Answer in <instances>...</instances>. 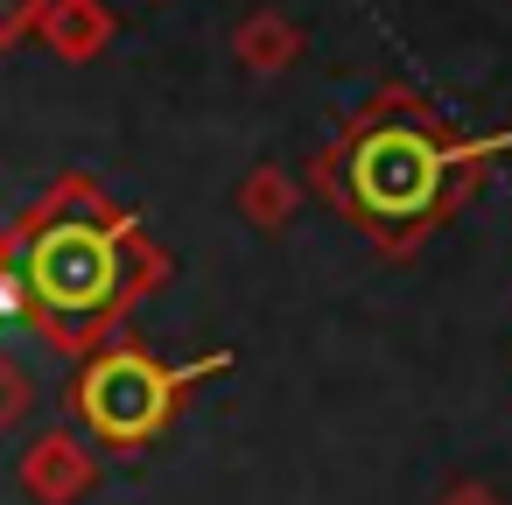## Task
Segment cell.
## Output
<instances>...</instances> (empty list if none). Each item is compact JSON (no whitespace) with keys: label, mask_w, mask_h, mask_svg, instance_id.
<instances>
[{"label":"cell","mask_w":512,"mask_h":505,"mask_svg":"<svg viewBox=\"0 0 512 505\" xmlns=\"http://www.w3.org/2000/svg\"><path fill=\"white\" fill-rule=\"evenodd\" d=\"M113 29L120 22L106 0H43V22H36V36L57 64H99L113 50Z\"/></svg>","instance_id":"5b68a950"},{"label":"cell","mask_w":512,"mask_h":505,"mask_svg":"<svg viewBox=\"0 0 512 505\" xmlns=\"http://www.w3.org/2000/svg\"><path fill=\"white\" fill-rule=\"evenodd\" d=\"M0 246H8V225H0Z\"/></svg>","instance_id":"8fae6325"},{"label":"cell","mask_w":512,"mask_h":505,"mask_svg":"<svg viewBox=\"0 0 512 505\" xmlns=\"http://www.w3.org/2000/svg\"><path fill=\"white\" fill-rule=\"evenodd\" d=\"M442 505H498V491H491V484H470V477H463V484H449V491H442Z\"/></svg>","instance_id":"30bf717a"},{"label":"cell","mask_w":512,"mask_h":505,"mask_svg":"<svg viewBox=\"0 0 512 505\" xmlns=\"http://www.w3.org/2000/svg\"><path fill=\"white\" fill-rule=\"evenodd\" d=\"M505 155L512 127L463 134L414 85H372L358 113H344V127L309 155V183L386 260H407L491 183Z\"/></svg>","instance_id":"6da1fadb"},{"label":"cell","mask_w":512,"mask_h":505,"mask_svg":"<svg viewBox=\"0 0 512 505\" xmlns=\"http://www.w3.org/2000/svg\"><path fill=\"white\" fill-rule=\"evenodd\" d=\"M29 407H36V379H29V365H15L8 351H0V435H8Z\"/></svg>","instance_id":"ba28073f"},{"label":"cell","mask_w":512,"mask_h":505,"mask_svg":"<svg viewBox=\"0 0 512 505\" xmlns=\"http://www.w3.org/2000/svg\"><path fill=\"white\" fill-rule=\"evenodd\" d=\"M8 253L29 302L22 316L57 358H92L169 281V253L85 169H64L8 225Z\"/></svg>","instance_id":"7a4b0ae2"},{"label":"cell","mask_w":512,"mask_h":505,"mask_svg":"<svg viewBox=\"0 0 512 505\" xmlns=\"http://www.w3.org/2000/svg\"><path fill=\"white\" fill-rule=\"evenodd\" d=\"M239 218L260 232V239H274V232H288L295 225V211H302V176L288 169V162H253L246 176H239Z\"/></svg>","instance_id":"52a82bcc"},{"label":"cell","mask_w":512,"mask_h":505,"mask_svg":"<svg viewBox=\"0 0 512 505\" xmlns=\"http://www.w3.org/2000/svg\"><path fill=\"white\" fill-rule=\"evenodd\" d=\"M225 365H232V351H204V358H190V365H162L148 344H134V337H106L92 358H78L71 414L85 421L92 442L134 456V449H148V442L176 421V407L190 400V386L218 379Z\"/></svg>","instance_id":"3957f363"},{"label":"cell","mask_w":512,"mask_h":505,"mask_svg":"<svg viewBox=\"0 0 512 505\" xmlns=\"http://www.w3.org/2000/svg\"><path fill=\"white\" fill-rule=\"evenodd\" d=\"M15 484L36 505H85L99 491V449L78 428H43L15 463Z\"/></svg>","instance_id":"277c9868"},{"label":"cell","mask_w":512,"mask_h":505,"mask_svg":"<svg viewBox=\"0 0 512 505\" xmlns=\"http://www.w3.org/2000/svg\"><path fill=\"white\" fill-rule=\"evenodd\" d=\"M225 43H232L239 71H253V78H281V71H295V64L309 57L302 22H295V15H281V8H253V15H239Z\"/></svg>","instance_id":"8992f818"},{"label":"cell","mask_w":512,"mask_h":505,"mask_svg":"<svg viewBox=\"0 0 512 505\" xmlns=\"http://www.w3.org/2000/svg\"><path fill=\"white\" fill-rule=\"evenodd\" d=\"M43 22V0H0V50H22Z\"/></svg>","instance_id":"9c48e42d"}]
</instances>
